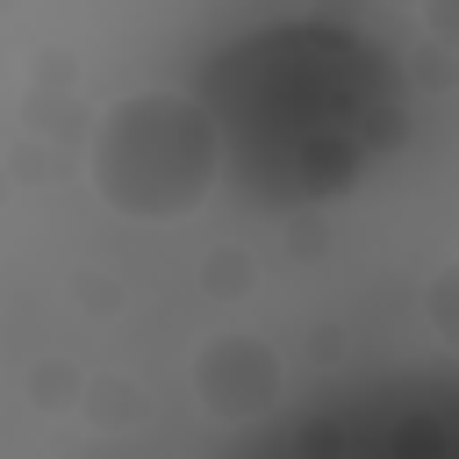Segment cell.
I'll use <instances>...</instances> for the list:
<instances>
[{
    "label": "cell",
    "mask_w": 459,
    "mask_h": 459,
    "mask_svg": "<svg viewBox=\"0 0 459 459\" xmlns=\"http://www.w3.org/2000/svg\"><path fill=\"white\" fill-rule=\"evenodd\" d=\"M222 179V129L194 93L136 86L86 136V186L129 222H186Z\"/></svg>",
    "instance_id": "1"
},
{
    "label": "cell",
    "mask_w": 459,
    "mask_h": 459,
    "mask_svg": "<svg viewBox=\"0 0 459 459\" xmlns=\"http://www.w3.org/2000/svg\"><path fill=\"white\" fill-rule=\"evenodd\" d=\"M194 394L215 423H251L287 394V359L258 330H215L194 351Z\"/></svg>",
    "instance_id": "2"
},
{
    "label": "cell",
    "mask_w": 459,
    "mask_h": 459,
    "mask_svg": "<svg viewBox=\"0 0 459 459\" xmlns=\"http://www.w3.org/2000/svg\"><path fill=\"white\" fill-rule=\"evenodd\" d=\"M423 308H430V330H437L445 344H459V258H445V265L430 273Z\"/></svg>",
    "instance_id": "3"
},
{
    "label": "cell",
    "mask_w": 459,
    "mask_h": 459,
    "mask_svg": "<svg viewBox=\"0 0 459 459\" xmlns=\"http://www.w3.org/2000/svg\"><path fill=\"white\" fill-rule=\"evenodd\" d=\"M430 29H437V36H452V43H459V7H430Z\"/></svg>",
    "instance_id": "4"
}]
</instances>
